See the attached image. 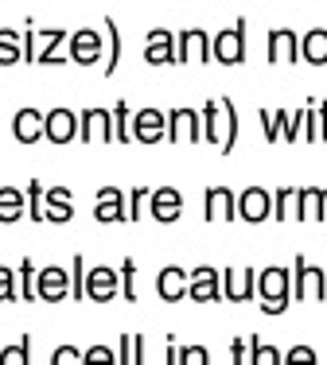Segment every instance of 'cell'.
Returning <instances> with one entry per match:
<instances>
[{"instance_id": "obj_1", "label": "cell", "mask_w": 327, "mask_h": 365, "mask_svg": "<svg viewBox=\"0 0 327 365\" xmlns=\"http://www.w3.org/2000/svg\"><path fill=\"white\" fill-rule=\"evenodd\" d=\"M257 299H261L265 315H285L292 303V276L288 268H261L257 272Z\"/></svg>"}, {"instance_id": "obj_2", "label": "cell", "mask_w": 327, "mask_h": 365, "mask_svg": "<svg viewBox=\"0 0 327 365\" xmlns=\"http://www.w3.org/2000/svg\"><path fill=\"white\" fill-rule=\"evenodd\" d=\"M327 299V268L308 264L304 257L292 260V303H316Z\"/></svg>"}, {"instance_id": "obj_3", "label": "cell", "mask_w": 327, "mask_h": 365, "mask_svg": "<svg viewBox=\"0 0 327 365\" xmlns=\"http://www.w3.org/2000/svg\"><path fill=\"white\" fill-rule=\"evenodd\" d=\"M211 58L222 66H238L246 58V20H238L234 28H222L211 39Z\"/></svg>"}, {"instance_id": "obj_4", "label": "cell", "mask_w": 327, "mask_h": 365, "mask_svg": "<svg viewBox=\"0 0 327 365\" xmlns=\"http://www.w3.org/2000/svg\"><path fill=\"white\" fill-rule=\"evenodd\" d=\"M187 299L195 303H218L222 299V272L211 264H199L195 272H187Z\"/></svg>"}, {"instance_id": "obj_5", "label": "cell", "mask_w": 327, "mask_h": 365, "mask_svg": "<svg viewBox=\"0 0 327 365\" xmlns=\"http://www.w3.org/2000/svg\"><path fill=\"white\" fill-rule=\"evenodd\" d=\"M168 140L171 144H199L203 140V113L171 109L168 113Z\"/></svg>"}, {"instance_id": "obj_6", "label": "cell", "mask_w": 327, "mask_h": 365, "mask_svg": "<svg viewBox=\"0 0 327 365\" xmlns=\"http://www.w3.org/2000/svg\"><path fill=\"white\" fill-rule=\"evenodd\" d=\"M79 140L82 144H109L114 140V113L109 109H82L79 113Z\"/></svg>"}, {"instance_id": "obj_7", "label": "cell", "mask_w": 327, "mask_h": 365, "mask_svg": "<svg viewBox=\"0 0 327 365\" xmlns=\"http://www.w3.org/2000/svg\"><path fill=\"white\" fill-rule=\"evenodd\" d=\"M117 292H121V272H114L106 264L86 268V299L109 303V299H117Z\"/></svg>"}, {"instance_id": "obj_8", "label": "cell", "mask_w": 327, "mask_h": 365, "mask_svg": "<svg viewBox=\"0 0 327 365\" xmlns=\"http://www.w3.org/2000/svg\"><path fill=\"white\" fill-rule=\"evenodd\" d=\"M176 63H211V36L203 28H183L176 39Z\"/></svg>"}, {"instance_id": "obj_9", "label": "cell", "mask_w": 327, "mask_h": 365, "mask_svg": "<svg viewBox=\"0 0 327 365\" xmlns=\"http://www.w3.org/2000/svg\"><path fill=\"white\" fill-rule=\"evenodd\" d=\"M149 214H152L160 225L179 222V214H183V195H179L176 187H156V190H149Z\"/></svg>"}, {"instance_id": "obj_10", "label": "cell", "mask_w": 327, "mask_h": 365, "mask_svg": "<svg viewBox=\"0 0 327 365\" xmlns=\"http://www.w3.org/2000/svg\"><path fill=\"white\" fill-rule=\"evenodd\" d=\"M238 218L253 222V225L273 218V195L265 187H246L242 195H238Z\"/></svg>"}, {"instance_id": "obj_11", "label": "cell", "mask_w": 327, "mask_h": 365, "mask_svg": "<svg viewBox=\"0 0 327 365\" xmlns=\"http://www.w3.org/2000/svg\"><path fill=\"white\" fill-rule=\"evenodd\" d=\"M43 140H51V144L79 140V113L74 109H51L47 125H43Z\"/></svg>"}, {"instance_id": "obj_12", "label": "cell", "mask_w": 327, "mask_h": 365, "mask_svg": "<svg viewBox=\"0 0 327 365\" xmlns=\"http://www.w3.org/2000/svg\"><path fill=\"white\" fill-rule=\"evenodd\" d=\"M164 136H168V113H160V109H136L133 113V140L156 144Z\"/></svg>"}, {"instance_id": "obj_13", "label": "cell", "mask_w": 327, "mask_h": 365, "mask_svg": "<svg viewBox=\"0 0 327 365\" xmlns=\"http://www.w3.org/2000/svg\"><path fill=\"white\" fill-rule=\"evenodd\" d=\"M36 295H39L43 303L66 299V295H71V272H66V268H59V264L43 268V272L36 276Z\"/></svg>"}, {"instance_id": "obj_14", "label": "cell", "mask_w": 327, "mask_h": 365, "mask_svg": "<svg viewBox=\"0 0 327 365\" xmlns=\"http://www.w3.org/2000/svg\"><path fill=\"white\" fill-rule=\"evenodd\" d=\"M257 295V272L253 268H226V280H222V299L230 303H246Z\"/></svg>"}, {"instance_id": "obj_15", "label": "cell", "mask_w": 327, "mask_h": 365, "mask_svg": "<svg viewBox=\"0 0 327 365\" xmlns=\"http://www.w3.org/2000/svg\"><path fill=\"white\" fill-rule=\"evenodd\" d=\"M74 218V195L66 187H51L43 190V222L51 225H66Z\"/></svg>"}, {"instance_id": "obj_16", "label": "cell", "mask_w": 327, "mask_h": 365, "mask_svg": "<svg viewBox=\"0 0 327 365\" xmlns=\"http://www.w3.org/2000/svg\"><path fill=\"white\" fill-rule=\"evenodd\" d=\"M71 58H74L79 66L101 63V31H94V28L71 31Z\"/></svg>"}, {"instance_id": "obj_17", "label": "cell", "mask_w": 327, "mask_h": 365, "mask_svg": "<svg viewBox=\"0 0 327 365\" xmlns=\"http://www.w3.org/2000/svg\"><path fill=\"white\" fill-rule=\"evenodd\" d=\"M144 63L149 66H164L176 63V36L168 28H152L149 39H144Z\"/></svg>"}, {"instance_id": "obj_18", "label": "cell", "mask_w": 327, "mask_h": 365, "mask_svg": "<svg viewBox=\"0 0 327 365\" xmlns=\"http://www.w3.org/2000/svg\"><path fill=\"white\" fill-rule=\"evenodd\" d=\"M238 218V195L230 187L206 190V222H234Z\"/></svg>"}, {"instance_id": "obj_19", "label": "cell", "mask_w": 327, "mask_h": 365, "mask_svg": "<svg viewBox=\"0 0 327 365\" xmlns=\"http://www.w3.org/2000/svg\"><path fill=\"white\" fill-rule=\"evenodd\" d=\"M71 39V31H63V28H43L36 31V63L43 66H59V63H66V58H59V47Z\"/></svg>"}, {"instance_id": "obj_20", "label": "cell", "mask_w": 327, "mask_h": 365, "mask_svg": "<svg viewBox=\"0 0 327 365\" xmlns=\"http://www.w3.org/2000/svg\"><path fill=\"white\" fill-rule=\"evenodd\" d=\"M269 63H300V36L292 28L269 31Z\"/></svg>"}, {"instance_id": "obj_21", "label": "cell", "mask_w": 327, "mask_h": 365, "mask_svg": "<svg viewBox=\"0 0 327 365\" xmlns=\"http://www.w3.org/2000/svg\"><path fill=\"white\" fill-rule=\"evenodd\" d=\"M94 218L98 225H114V222H125V195L117 187H101L98 190V202H94Z\"/></svg>"}, {"instance_id": "obj_22", "label": "cell", "mask_w": 327, "mask_h": 365, "mask_svg": "<svg viewBox=\"0 0 327 365\" xmlns=\"http://www.w3.org/2000/svg\"><path fill=\"white\" fill-rule=\"evenodd\" d=\"M43 125H47V113L39 109H20L12 120V136L20 144H39L43 140Z\"/></svg>"}, {"instance_id": "obj_23", "label": "cell", "mask_w": 327, "mask_h": 365, "mask_svg": "<svg viewBox=\"0 0 327 365\" xmlns=\"http://www.w3.org/2000/svg\"><path fill=\"white\" fill-rule=\"evenodd\" d=\"M156 292H160V299H168V303L187 299V272L179 264H164L160 276H156Z\"/></svg>"}, {"instance_id": "obj_24", "label": "cell", "mask_w": 327, "mask_h": 365, "mask_svg": "<svg viewBox=\"0 0 327 365\" xmlns=\"http://www.w3.org/2000/svg\"><path fill=\"white\" fill-rule=\"evenodd\" d=\"M199 113H203V140L222 148L226 144V113H222V106L218 101H206Z\"/></svg>"}, {"instance_id": "obj_25", "label": "cell", "mask_w": 327, "mask_h": 365, "mask_svg": "<svg viewBox=\"0 0 327 365\" xmlns=\"http://www.w3.org/2000/svg\"><path fill=\"white\" fill-rule=\"evenodd\" d=\"M20 218H28V195L20 187H0V222L12 225Z\"/></svg>"}, {"instance_id": "obj_26", "label": "cell", "mask_w": 327, "mask_h": 365, "mask_svg": "<svg viewBox=\"0 0 327 365\" xmlns=\"http://www.w3.org/2000/svg\"><path fill=\"white\" fill-rule=\"evenodd\" d=\"M300 58L312 66H327V28H312L300 36Z\"/></svg>"}, {"instance_id": "obj_27", "label": "cell", "mask_w": 327, "mask_h": 365, "mask_svg": "<svg viewBox=\"0 0 327 365\" xmlns=\"http://www.w3.org/2000/svg\"><path fill=\"white\" fill-rule=\"evenodd\" d=\"M101 36H106V66H101V74H114L117 63H121V31H117L114 16L101 20Z\"/></svg>"}, {"instance_id": "obj_28", "label": "cell", "mask_w": 327, "mask_h": 365, "mask_svg": "<svg viewBox=\"0 0 327 365\" xmlns=\"http://www.w3.org/2000/svg\"><path fill=\"white\" fill-rule=\"evenodd\" d=\"M16 63H24V31L0 28V66H16Z\"/></svg>"}, {"instance_id": "obj_29", "label": "cell", "mask_w": 327, "mask_h": 365, "mask_svg": "<svg viewBox=\"0 0 327 365\" xmlns=\"http://www.w3.org/2000/svg\"><path fill=\"white\" fill-rule=\"evenodd\" d=\"M296 222H320V187L296 190Z\"/></svg>"}, {"instance_id": "obj_30", "label": "cell", "mask_w": 327, "mask_h": 365, "mask_svg": "<svg viewBox=\"0 0 327 365\" xmlns=\"http://www.w3.org/2000/svg\"><path fill=\"white\" fill-rule=\"evenodd\" d=\"M273 218L277 222H296V187H281L273 190Z\"/></svg>"}, {"instance_id": "obj_31", "label": "cell", "mask_w": 327, "mask_h": 365, "mask_svg": "<svg viewBox=\"0 0 327 365\" xmlns=\"http://www.w3.org/2000/svg\"><path fill=\"white\" fill-rule=\"evenodd\" d=\"M257 117H261V133H265V140H269V144H277V140H281V133H285L288 109H261Z\"/></svg>"}, {"instance_id": "obj_32", "label": "cell", "mask_w": 327, "mask_h": 365, "mask_svg": "<svg viewBox=\"0 0 327 365\" xmlns=\"http://www.w3.org/2000/svg\"><path fill=\"white\" fill-rule=\"evenodd\" d=\"M31 361V334H24L20 342L0 350V365H28Z\"/></svg>"}, {"instance_id": "obj_33", "label": "cell", "mask_w": 327, "mask_h": 365, "mask_svg": "<svg viewBox=\"0 0 327 365\" xmlns=\"http://www.w3.org/2000/svg\"><path fill=\"white\" fill-rule=\"evenodd\" d=\"M16 276H20V299H24V303H36V299H39V295H36V264L24 257L20 268H16Z\"/></svg>"}, {"instance_id": "obj_34", "label": "cell", "mask_w": 327, "mask_h": 365, "mask_svg": "<svg viewBox=\"0 0 327 365\" xmlns=\"http://www.w3.org/2000/svg\"><path fill=\"white\" fill-rule=\"evenodd\" d=\"M114 140L129 144L133 140V125H129V101H117L114 106Z\"/></svg>"}, {"instance_id": "obj_35", "label": "cell", "mask_w": 327, "mask_h": 365, "mask_svg": "<svg viewBox=\"0 0 327 365\" xmlns=\"http://www.w3.org/2000/svg\"><path fill=\"white\" fill-rule=\"evenodd\" d=\"M20 299V276L8 264H0V303H16Z\"/></svg>"}, {"instance_id": "obj_36", "label": "cell", "mask_w": 327, "mask_h": 365, "mask_svg": "<svg viewBox=\"0 0 327 365\" xmlns=\"http://www.w3.org/2000/svg\"><path fill=\"white\" fill-rule=\"evenodd\" d=\"M218 106L226 113V144H222V152H234V144H238V106L230 98H222Z\"/></svg>"}, {"instance_id": "obj_37", "label": "cell", "mask_w": 327, "mask_h": 365, "mask_svg": "<svg viewBox=\"0 0 327 365\" xmlns=\"http://www.w3.org/2000/svg\"><path fill=\"white\" fill-rule=\"evenodd\" d=\"M316 106H312V101H308V106L304 109H300V113H292V117L285 120V133H281V140H300V136H304V120H308V113H312Z\"/></svg>"}, {"instance_id": "obj_38", "label": "cell", "mask_w": 327, "mask_h": 365, "mask_svg": "<svg viewBox=\"0 0 327 365\" xmlns=\"http://www.w3.org/2000/svg\"><path fill=\"white\" fill-rule=\"evenodd\" d=\"M24 195H28V218L31 222H43V187H39V179H31L28 187H24Z\"/></svg>"}, {"instance_id": "obj_39", "label": "cell", "mask_w": 327, "mask_h": 365, "mask_svg": "<svg viewBox=\"0 0 327 365\" xmlns=\"http://www.w3.org/2000/svg\"><path fill=\"white\" fill-rule=\"evenodd\" d=\"M71 299H86V260H71Z\"/></svg>"}, {"instance_id": "obj_40", "label": "cell", "mask_w": 327, "mask_h": 365, "mask_svg": "<svg viewBox=\"0 0 327 365\" xmlns=\"http://www.w3.org/2000/svg\"><path fill=\"white\" fill-rule=\"evenodd\" d=\"M149 202V187H133V195L125 198V222H136L141 218V206Z\"/></svg>"}, {"instance_id": "obj_41", "label": "cell", "mask_w": 327, "mask_h": 365, "mask_svg": "<svg viewBox=\"0 0 327 365\" xmlns=\"http://www.w3.org/2000/svg\"><path fill=\"white\" fill-rule=\"evenodd\" d=\"M253 346H257V338H234L230 358H234L238 365H249V361H253Z\"/></svg>"}, {"instance_id": "obj_42", "label": "cell", "mask_w": 327, "mask_h": 365, "mask_svg": "<svg viewBox=\"0 0 327 365\" xmlns=\"http://www.w3.org/2000/svg\"><path fill=\"white\" fill-rule=\"evenodd\" d=\"M133 276H136V264H133V257H125V264H121V295L129 303H136V284H133Z\"/></svg>"}, {"instance_id": "obj_43", "label": "cell", "mask_w": 327, "mask_h": 365, "mask_svg": "<svg viewBox=\"0 0 327 365\" xmlns=\"http://www.w3.org/2000/svg\"><path fill=\"white\" fill-rule=\"evenodd\" d=\"M285 354L273 350V346H253V365H281Z\"/></svg>"}, {"instance_id": "obj_44", "label": "cell", "mask_w": 327, "mask_h": 365, "mask_svg": "<svg viewBox=\"0 0 327 365\" xmlns=\"http://www.w3.org/2000/svg\"><path fill=\"white\" fill-rule=\"evenodd\" d=\"M117 361H121V365H133V361H136V338H133V334H121V346H117Z\"/></svg>"}, {"instance_id": "obj_45", "label": "cell", "mask_w": 327, "mask_h": 365, "mask_svg": "<svg viewBox=\"0 0 327 365\" xmlns=\"http://www.w3.org/2000/svg\"><path fill=\"white\" fill-rule=\"evenodd\" d=\"M179 361H183V365H206V361H211V354H206L203 346H187V350H179Z\"/></svg>"}, {"instance_id": "obj_46", "label": "cell", "mask_w": 327, "mask_h": 365, "mask_svg": "<svg viewBox=\"0 0 327 365\" xmlns=\"http://www.w3.org/2000/svg\"><path fill=\"white\" fill-rule=\"evenodd\" d=\"M82 361H90V365H98V361H117V354L109 350V346H90V350L82 354Z\"/></svg>"}, {"instance_id": "obj_47", "label": "cell", "mask_w": 327, "mask_h": 365, "mask_svg": "<svg viewBox=\"0 0 327 365\" xmlns=\"http://www.w3.org/2000/svg\"><path fill=\"white\" fill-rule=\"evenodd\" d=\"M51 361L55 365H74V361H82V354L74 350V346H59V350L51 354Z\"/></svg>"}, {"instance_id": "obj_48", "label": "cell", "mask_w": 327, "mask_h": 365, "mask_svg": "<svg viewBox=\"0 0 327 365\" xmlns=\"http://www.w3.org/2000/svg\"><path fill=\"white\" fill-rule=\"evenodd\" d=\"M288 361H308V365H312V361H320V358H316L312 346H292V350H288Z\"/></svg>"}, {"instance_id": "obj_49", "label": "cell", "mask_w": 327, "mask_h": 365, "mask_svg": "<svg viewBox=\"0 0 327 365\" xmlns=\"http://www.w3.org/2000/svg\"><path fill=\"white\" fill-rule=\"evenodd\" d=\"M316 120H320V140L327 144V101H320V109H316Z\"/></svg>"}, {"instance_id": "obj_50", "label": "cell", "mask_w": 327, "mask_h": 365, "mask_svg": "<svg viewBox=\"0 0 327 365\" xmlns=\"http://www.w3.org/2000/svg\"><path fill=\"white\" fill-rule=\"evenodd\" d=\"M320 222H327V187L320 190Z\"/></svg>"}]
</instances>
